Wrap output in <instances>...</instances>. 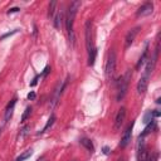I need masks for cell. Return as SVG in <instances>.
I'll list each match as a JSON object with an SVG mask.
<instances>
[{"label":"cell","instance_id":"obj_1","mask_svg":"<svg viewBox=\"0 0 161 161\" xmlns=\"http://www.w3.org/2000/svg\"><path fill=\"white\" fill-rule=\"evenodd\" d=\"M80 7V2H72L71 5L68 7L67 10V16H66V27H67V32H68V37H69V44L71 47H74V42H76V37H74V30H73V23H74V18L76 14L78 11Z\"/></svg>","mask_w":161,"mask_h":161},{"label":"cell","instance_id":"obj_2","mask_svg":"<svg viewBox=\"0 0 161 161\" xmlns=\"http://www.w3.org/2000/svg\"><path fill=\"white\" fill-rule=\"evenodd\" d=\"M130 80H131V69H127L126 73L122 77H120L116 80V86H117V101H121L126 96Z\"/></svg>","mask_w":161,"mask_h":161},{"label":"cell","instance_id":"obj_3","mask_svg":"<svg viewBox=\"0 0 161 161\" xmlns=\"http://www.w3.org/2000/svg\"><path fill=\"white\" fill-rule=\"evenodd\" d=\"M85 34H86V48H87V52L89 53L94 49V46H93V24H92L91 19H88L86 22Z\"/></svg>","mask_w":161,"mask_h":161},{"label":"cell","instance_id":"obj_4","mask_svg":"<svg viewBox=\"0 0 161 161\" xmlns=\"http://www.w3.org/2000/svg\"><path fill=\"white\" fill-rule=\"evenodd\" d=\"M115 69H116V53L113 50H111L108 54V58H107V62H106V77L108 79L112 78Z\"/></svg>","mask_w":161,"mask_h":161},{"label":"cell","instance_id":"obj_5","mask_svg":"<svg viewBox=\"0 0 161 161\" xmlns=\"http://www.w3.org/2000/svg\"><path fill=\"white\" fill-rule=\"evenodd\" d=\"M125 118H126V108L121 107L118 110L117 115H116V118H115V126H113L115 131H118L121 128V126H122L124 122H125Z\"/></svg>","mask_w":161,"mask_h":161},{"label":"cell","instance_id":"obj_6","mask_svg":"<svg viewBox=\"0 0 161 161\" xmlns=\"http://www.w3.org/2000/svg\"><path fill=\"white\" fill-rule=\"evenodd\" d=\"M140 29H141L140 27H135V28H132V29L126 34V38H125V49H128V48L132 46L133 40H135L136 35L138 34Z\"/></svg>","mask_w":161,"mask_h":161},{"label":"cell","instance_id":"obj_7","mask_svg":"<svg viewBox=\"0 0 161 161\" xmlns=\"http://www.w3.org/2000/svg\"><path fill=\"white\" fill-rule=\"evenodd\" d=\"M132 125H130L127 128H126V131L124 132V135H122V138H121V141H120V147H126L128 144H130V141H131V136H132Z\"/></svg>","mask_w":161,"mask_h":161},{"label":"cell","instance_id":"obj_8","mask_svg":"<svg viewBox=\"0 0 161 161\" xmlns=\"http://www.w3.org/2000/svg\"><path fill=\"white\" fill-rule=\"evenodd\" d=\"M149 79H150V76H146L144 74L142 77L140 78L138 83H137V92L138 94H144L147 89V86H149Z\"/></svg>","mask_w":161,"mask_h":161},{"label":"cell","instance_id":"obj_9","mask_svg":"<svg viewBox=\"0 0 161 161\" xmlns=\"http://www.w3.org/2000/svg\"><path fill=\"white\" fill-rule=\"evenodd\" d=\"M154 11V5L152 3H146L141 7L137 11H136V15L137 16H146V15H150L151 13Z\"/></svg>","mask_w":161,"mask_h":161},{"label":"cell","instance_id":"obj_10","mask_svg":"<svg viewBox=\"0 0 161 161\" xmlns=\"http://www.w3.org/2000/svg\"><path fill=\"white\" fill-rule=\"evenodd\" d=\"M15 103H16V98H13L11 99V102L8 105V107H7V112H5V121L4 122H8V121L10 120V117H11V115H13V111H14V106H15Z\"/></svg>","mask_w":161,"mask_h":161},{"label":"cell","instance_id":"obj_11","mask_svg":"<svg viewBox=\"0 0 161 161\" xmlns=\"http://www.w3.org/2000/svg\"><path fill=\"white\" fill-rule=\"evenodd\" d=\"M63 19H64V13L60 10V11L57 14V16L54 18V27H55L57 29H59L60 27H62V24H63Z\"/></svg>","mask_w":161,"mask_h":161},{"label":"cell","instance_id":"obj_12","mask_svg":"<svg viewBox=\"0 0 161 161\" xmlns=\"http://www.w3.org/2000/svg\"><path fill=\"white\" fill-rule=\"evenodd\" d=\"M79 142H80V145H82V146H85L89 152H93V151H94V146H93L92 141H91L89 138H82V140L79 141Z\"/></svg>","mask_w":161,"mask_h":161},{"label":"cell","instance_id":"obj_13","mask_svg":"<svg viewBox=\"0 0 161 161\" xmlns=\"http://www.w3.org/2000/svg\"><path fill=\"white\" fill-rule=\"evenodd\" d=\"M54 122H55V115H54V113H52V115H50V117L48 118V122H47V125L44 126L43 131H40L39 133H43V132H46L47 130H49V128L53 126V124H54Z\"/></svg>","mask_w":161,"mask_h":161},{"label":"cell","instance_id":"obj_14","mask_svg":"<svg viewBox=\"0 0 161 161\" xmlns=\"http://www.w3.org/2000/svg\"><path fill=\"white\" fill-rule=\"evenodd\" d=\"M146 59H147V47L145 48V50H144V53H142V55L140 57V59H138V62H137V66H136V68L138 69L141 66H142L145 62H146Z\"/></svg>","mask_w":161,"mask_h":161},{"label":"cell","instance_id":"obj_15","mask_svg":"<svg viewBox=\"0 0 161 161\" xmlns=\"http://www.w3.org/2000/svg\"><path fill=\"white\" fill-rule=\"evenodd\" d=\"M96 55H97V49L94 48L92 52H89L88 53V66H93L94 64V62H96Z\"/></svg>","mask_w":161,"mask_h":161},{"label":"cell","instance_id":"obj_16","mask_svg":"<svg viewBox=\"0 0 161 161\" xmlns=\"http://www.w3.org/2000/svg\"><path fill=\"white\" fill-rule=\"evenodd\" d=\"M154 126H155V122H154V120H152L150 124H147V126H146V128L144 130V132L140 135V138H141V137H144V136H146L147 133H150V131L154 128Z\"/></svg>","mask_w":161,"mask_h":161},{"label":"cell","instance_id":"obj_17","mask_svg":"<svg viewBox=\"0 0 161 161\" xmlns=\"http://www.w3.org/2000/svg\"><path fill=\"white\" fill-rule=\"evenodd\" d=\"M32 154H33V151H32V150H28V151H25L24 154L20 155L19 157H16V160H15V161H24V160L29 159V157L32 156Z\"/></svg>","mask_w":161,"mask_h":161},{"label":"cell","instance_id":"obj_18","mask_svg":"<svg viewBox=\"0 0 161 161\" xmlns=\"http://www.w3.org/2000/svg\"><path fill=\"white\" fill-rule=\"evenodd\" d=\"M55 7H57V2H52L49 4V9H48V16L52 18L54 15V11H55Z\"/></svg>","mask_w":161,"mask_h":161},{"label":"cell","instance_id":"obj_19","mask_svg":"<svg viewBox=\"0 0 161 161\" xmlns=\"http://www.w3.org/2000/svg\"><path fill=\"white\" fill-rule=\"evenodd\" d=\"M30 113H32V107H27L25 111H24V113H23V116H22V122H25Z\"/></svg>","mask_w":161,"mask_h":161},{"label":"cell","instance_id":"obj_20","mask_svg":"<svg viewBox=\"0 0 161 161\" xmlns=\"http://www.w3.org/2000/svg\"><path fill=\"white\" fill-rule=\"evenodd\" d=\"M152 121V115H151V112H147L146 115H145V117H144V124L145 125H147V124H150Z\"/></svg>","mask_w":161,"mask_h":161},{"label":"cell","instance_id":"obj_21","mask_svg":"<svg viewBox=\"0 0 161 161\" xmlns=\"http://www.w3.org/2000/svg\"><path fill=\"white\" fill-rule=\"evenodd\" d=\"M29 128H30L29 126H24V127L22 128V132H20V136H22V137H23V136H25V135L28 133V130H29Z\"/></svg>","mask_w":161,"mask_h":161},{"label":"cell","instance_id":"obj_22","mask_svg":"<svg viewBox=\"0 0 161 161\" xmlns=\"http://www.w3.org/2000/svg\"><path fill=\"white\" fill-rule=\"evenodd\" d=\"M16 32H18V29H15V30H13V32H10V33H7V34H4V35H2V37H0V39H2V40H3V39H5L7 37H10V35H13V34H15Z\"/></svg>","mask_w":161,"mask_h":161},{"label":"cell","instance_id":"obj_23","mask_svg":"<svg viewBox=\"0 0 161 161\" xmlns=\"http://www.w3.org/2000/svg\"><path fill=\"white\" fill-rule=\"evenodd\" d=\"M157 157H159L157 154H152L151 156L147 157V161H157Z\"/></svg>","mask_w":161,"mask_h":161},{"label":"cell","instance_id":"obj_24","mask_svg":"<svg viewBox=\"0 0 161 161\" xmlns=\"http://www.w3.org/2000/svg\"><path fill=\"white\" fill-rule=\"evenodd\" d=\"M19 10H20V8L15 7V8H11V9H9V10H8V14H11V13H16V11H19Z\"/></svg>","mask_w":161,"mask_h":161},{"label":"cell","instance_id":"obj_25","mask_svg":"<svg viewBox=\"0 0 161 161\" xmlns=\"http://www.w3.org/2000/svg\"><path fill=\"white\" fill-rule=\"evenodd\" d=\"M28 99H35V92H30L28 94Z\"/></svg>","mask_w":161,"mask_h":161},{"label":"cell","instance_id":"obj_26","mask_svg":"<svg viewBox=\"0 0 161 161\" xmlns=\"http://www.w3.org/2000/svg\"><path fill=\"white\" fill-rule=\"evenodd\" d=\"M103 154H105V155H108V154H110V149H108L107 146L103 147Z\"/></svg>","mask_w":161,"mask_h":161},{"label":"cell","instance_id":"obj_27","mask_svg":"<svg viewBox=\"0 0 161 161\" xmlns=\"http://www.w3.org/2000/svg\"><path fill=\"white\" fill-rule=\"evenodd\" d=\"M151 115H152V116H154V117H159V116H160V115H161V113H160V111H155V112H152V113H151Z\"/></svg>","mask_w":161,"mask_h":161},{"label":"cell","instance_id":"obj_28","mask_svg":"<svg viewBox=\"0 0 161 161\" xmlns=\"http://www.w3.org/2000/svg\"><path fill=\"white\" fill-rule=\"evenodd\" d=\"M0 133H2V128H0Z\"/></svg>","mask_w":161,"mask_h":161}]
</instances>
